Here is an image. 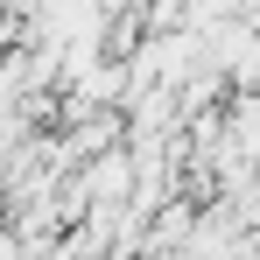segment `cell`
<instances>
[{
    "instance_id": "1",
    "label": "cell",
    "mask_w": 260,
    "mask_h": 260,
    "mask_svg": "<svg viewBox=\"0 0 260 260\" xmlns=\"http://www.w3.org/2000/svg\"><path fill=\"white\" fill-rule=\"evenodd\" d=\"M225 141H232L246 162H260V91H239V99H232V113H225Z\"/></svg>"
}]
</instances>
